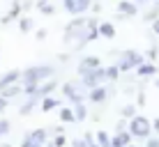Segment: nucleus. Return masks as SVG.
Wrapping results in <instances>:
<instances>
[{"label":"nucleus","instance_id":"f257e3e1","mask_svg":"<svg viewBox=\"0 0 159 147\" xmlns=\"http://www.w3.org/2000/svg\"><path fill=\"white\" fill-rule=\"evenodd\" d=\"M62 44L67 46L69 51H81V48L88 44V16L72 19L67 25H65Z\"/></svg>","mask_w":159,"mask_h":147},{"label":"nucleus","instance_id":"f03ea898","mask_svg":"<svg viewBox=\"0 0 159 147\" xmlns=\"http://www.w3.org/2000/svg\"><path fill=\"white\" fill-rule=\"evenodd\" d=\"M56 76V67H51V64H32V67L23 69V74H21V83L23 85H30V83H44V80L53 78Z\"/></svg>","mask_w":159,"mask_h":147},{"label":"nucleus","instance_id":"7ed1b4c3","mask_svg":"<svg viewBox=\"0 0 159 147\" xmlns=\"http://www.w3.org/2000/svg\"><path fill=\"white\" fill-rule=\"evenodd\" d=\"M60 92H62V99H67L69 103H81V101H88V94H90V90L83 85V80H65L62 85H60Z\"/></svg>","mask_w":159,"mask_h":147},{"label":"nucleus","instance_id":"20e7f679","mask_svg":"<svg viewBox=\"0 0 159 147\" xmlns=\"http://www.w3.org/2000/svg\"><path fill=\"white\" fill-rule=\"evenodd\" d=\"M143 62H145V58L141 55L139 51H134V48H127V51H120L116 64L120 67V71H122V74H127V71L136 69L139 64H143Z\"/></svg>","mask_w":159,"mask_h":147},{"label":"nucleus","instance_id":"39448f33","mask_svg":"<svg viewBox=\"0 0 159 147\" xmlns=\"http://www.w3.org/2000/svg\"><path fill=\"white\" fill-rule=\"evenodd\" d=\"M129 131L134 138H141V140H148L152 136V122L143 115H136L129 119Z\"/></svg>","mask_w":159,"mask_h":147},{"label":"nucleus","instance_id":"423d86ee","mask_svg":"<svg viewBox=\"0 0 159 147\" xmlns=\"http://www.w3.org/2000/svg\"><path fill=\"white\" fill-rule=\"evenodd\" d=\"M79 78L83 80V85L88 90L97 88V85H104V83H106V67H97V69H92V71L79 76Z\"/></svg>","mask_w":159,"mask_h":147},{"label":"nucleus","instance_id":"0eeeda50","mask_svg":"<svg viewBox=\"0 0 159 147\" xmlns=\"http://www.w3.org/2000/svg\"><path fill=\"white\" fill-rule=\"evenodd\" d=\"M90 5H92V0H62L65 12L76 14V16H81L83 12H88V9H90Z\"/></svg>","mask_w":159,"mask_h":147},{"label":"nucleus","instance_id":"6e6552de","mask_svg":"<svg viewBox=\"0 0 159 147\" xmlns=\"http://www.w3.org/2000/svg\"><path fill=\"white\" fill-rule=\"evenodd\" d=\"M97 67H102L99 58H97V55H85V58H81V60H79V64H76V74L83 76V74L92 71V69H97Z\"/></svg>","mask_w":159,"mask_h":147},{"label":"nucleus","instance_id":"1a4fd4ad","mask_svg":"<svg viewBox=\"0 0 159 147\" xmlns=\"http://www.w3.org/2000/svg\"><path fill=\"white\" fill-rule=\"evenodd\" d=\"M88 101H90V103H104V101H108V88H106V83L92 88L90 94H88Z\"/></svg>","mask_w":159,"mask_h":147},{"label":"nucleus","instance_id":"9d476101","mask_svg":"<svg viewBox=\"0 0 159 147\" xmlns=\"http://www.w3.org/2000/svg\"><path fill=\"white\" fill-rule=\"evenodd\" d=\"M155 74H159V69H157V64H155V62H150V60H145L143 64H139V67H136V76H139L141 80L152 78Z\"/></svg>","mask_w":159,"mask_h":147},{"label":"nucleus","instance_id":"9b49d317","mask_svg":"<svg viewBox=\"0 0 159 147\" xmlns=\"http://www.w3.org/2000/svg\"><path fill=\"white\" fill-rule=\"evenodd\" d=\"M21 94H23V83H12V85H7V88L0 90V97L7 99V101H12V99H16V97H21Z\"/></svg>","mask_w":159,"mask_h":147},{"label":"nucleus","instance_id":"f8f14e48","mask_svg":"<svg viewBox=\"0 0 159 147\" xmlns=\"http://www.w3.org/2000/svg\"><path fill=\"white\" fill-rule=\"evenodd\" d=\"M21 74H23L21 69H9V71H5L0 76V90L12 85V83H21Z\"/></svg>","mask_w":159,"mask_h":147},{"label":"nucleus","instance_id":"ddd939ff","mask_svg":"<svg viewBox=\"0 0 159 147\" xmlns=\"http://www.w3.org/2000/svg\"><path fill=\"white\" fill-rule=\"evenodd\" d=\"M58 88H60V83H58L56 76H53V78H48V80H44V83H39V99H44V97H51Z\"/></svg>","mask_w":159,"mask_h":147},{"label":"nucleus","instance_id":"4468645a","mask_svg":"<svg viewBox=\"0 0 159 147\" xmlns=\"http://www.w3.org/2000/svg\"><path fill=\"white\" fill-rule=\"evenodd\" d=\"M131 131L127 129V131H120V133H116V136H111V147H127L129 143H131Z\"/></svg>","mask_w":159,"mask_h":147},{"label":"nucleus","instance_id":"2eb2a0df","mask_svg":"<svg viewBox=\"0 0 159 147\" xmlns=\"http://www.w3.org/2000/svg\"><path fill=\"white\" fill-rule=\"evenodd\" d=\"M42 106V113H51V110H58L60 106H62V99H58V97H44V99L39 101Z\"/></svg>","mask_w":159,"mask_h":147},{"label":"nucleus","instance_id":"dca6fc26","mask_svg":"<svg viewBox=\"0 0 159 147\" xmlns=\"http://www.w3.org/2000/svg\"><path fill=\"white\" fill-rule=\"evenodd\" d=\"M118 12L127 14L129 19H131V16L139 14V5H136L134 0H118Z\"/></svg>","mask_w":159,"mask_h":147},{"label":"nucleus","instance_id":"f3484780","mask_svg":"<svg viewBox=\"0 0 159 147\" xmlns=\"http://www.w3.org/2000/svg\"><path fill=\"white\" fill-rule=\"evenodd\" d=\"M58 117L62 124H74L76 122V115H74V108L72 106H60L58 108Z\"/></svg>","mask_w":159,"mask_h":147},{"label":"nucleus","instance_id":"a211bd4d","mask_svg":"<svg viewBox=\"0 0 159 147\" xmlns=\"http://www.w3.org/2000/svg\"><path fill=\"white\" fill-rule=\"evenodd\" d=\"M99 37H104V39H116V25L111 21H99Z\"/></svg>","mask_w":159,"mask_h":147},{"label":"nucleus","instance_id":"6ab92c4d","mask_svg":"<svg viewBox=\"0 0 159 147\" xmlns=\"http://www.w3.org/2000/svg\"><path fill=\"white\" fill-rule=\"evenodd\" d=\"M39 101H42L39 97H30V99H25V103H23V106L19 108V115H21V117H28L30 113L35 110V106H37Z\"/></svg>","mask_w":159,"mask_h":147},{"label":"nucleus","instance_id":"aec40b11","mask_svg":"<svg viewBox=\"0 0 159 147\" xmlns=\"http://www.w3.org/2000/svg\"><path fill=\"white\" fill-rule=\"evenodd\" d=\"M19 30L23 32V35L32 32V30H35V19H32V16H28V14H23V16L19 19Z\"/></svg>","mask_w":159,"mask_h":147},{"label":"nucleus","instance_id":"412c9836","mask_svg":"<svg viewBox=\"0 0 159 147\" xmlns=\"http://www.w3.org/2000/svg\"><path fill=\"white\" fill-rule=\"evenodd\" d=\"M35 7H37V12H42L44 16H53V14H56V7H53L48 0H37Z\"/></svg>","mask_w":159,"mask_h":147},{"label":"nucleus","instance_id":"4be33fe9","mask_svg":"<svg viewBox=\"0 0 159 147\" xmlns=\"http://www.w3.org/2000/svg\"><path fill=\"white\" fill-rule=\"evenodd\" d=\"M120 76H122V71H120L118 64H108L106 67V83H116V80H120Z\"/></svg>","mask_w":159,"mask_h":147},{"label":"nucleus","instance_id":"5701e85b","mask_svg":"<svg viewBox=\"0 0 159 147\" xmlns=\"http://www.w3.org/2000/svg\"><path fill=\"white\" fill-rule=\"evenodd\" d=\"M74 115H76V122H85L88 119V106H85V101H81V103H74Z\"/></svg>","mask_w":159,"mask_h":147},{"label":"nucleus","instance_id":"b1692460","mask_svg":"<svg viewBox=\"0 0 159 147\" xmlns=\"http://www.w3.org/2000/svg\"><path fill=\"white\" fill-rule=\"evenodd\" d=\"M28 136H30L32 140H37V143H42V145L48 143V129H32Z\"/></svg>","mask_w":159,"mask_h":147},{"label":"nucleus","instance_id":"393cba45","mask_svg":"<svg viewBox=\"0 0 159 147\" xmlns=\"http://www.w3.org/2000/svg\"><path fill=\"white\" fill-rule=\"evenodd\" d=\"M7 14L12 16L14 21H19L21 16H23V2H21V0H12V7H9Z\"/></svg>","mask_w":159,"mask_h":147},{"label":"nucleus","instance_id":"a878e982","mask_svg":"<svg viewBox=\"0 0 159 147\" xmlns=\"http://www.w3.org/2000/svg\"><path fill=\"white\" fill-rule=\"evenodd\" d=\"M157 19H159V0L148 9V12H143V21L145 23H152V21H157Z\"/></svg>","mask_w":159,"mask_h":147},{"label":"nucleus","instance_id":"bb28decb","mask_svg":"<svg viewBox=\"0 0 159 147\" xmlns=\"http://www.w3.org/2000/svg\"><path fill=\"white\" fill-rule=\"evenodd\" d=\"M136 115H139V113H136L134 103H127V106L120 108V117H125V119H131V117H136Z\"/></svg>","mask_w":159,"mask_h":147},{"label":"nucleus","instance_id":"cd10ccee","mask_svg":"<svg viewBox=\"0 0 159 147\" xmlns=\"http://www.w3.org/2000/svg\"><path fill=\"white\" fill-rule=\"evenodd\" d=\"M23 97H25V99H30V97H39V85H37V83L23 85Z\"/></svg>","mask_w":159,"mask_h":147},{"label":"nucleus","instance_id":"c85d7f7f","mask_svg":"<svg viewBox=\"0 0 159 147\" xmlns=\"http://www.w3.org/2000/svg\"><path fill=\"white\" fill-rule=\"evenodd\" d=\"M9 131H12V124H9V119L0 117V140H2V138H7Z\"/></svg>","mask_w":159,"mask_h":147},{"label":"nucleus","instance_id":"c756f323","mask_svg":"<svg viewBox=\"0 0 159 147\" xmlns=\"http://www.w3.org/2000/svg\"><path fill=\"white\" fill-rule=\"evenodd\" d=\"M51 143L56 145V147H65V145H67V136H65V133H53Z\"/></svg>","mask_w":159,"mask_h":147},{"label":"nucleus","instance_id":"7c9ffc66","mask_svg":"<svg viewBox=\"0 0 159 147\" xmlns=\"http://www.w3.org/2000/svg\"><path fill=\"white\" fill-rule=\"evenodd\" d=\"M127 129H129V119L120 117V119H118V124H116V133H120V131H127Z\"/></svg>","mask_w":159,"mask_h":147},{"label":"nucleus","instance_id":"2f4dec72","mask_svg":"<svg viewBox=\"0 0 159 147\" xmlns=\"http://www.w3.org/2000/svg\"><path fill=\"white\" fill-rule=\"evenodd\" d=\"M21 147H44V145H42V143H37V140H32L30 136H25L23 143H21Z\"/></svg>","mask_w":159,"mask_h":147},{"label":"nucleus","instance_id":"473e14b6","mask_svg":"<svg viewBox=\"0 0 159 147\" xmlns=\"http://www.w3.org/2000/svg\"><path fill=\"white\" fill-rule=\"evenodd\" d=\"M46 37H48V30H46V28H37V30H35V39H37V41H44Z\"/></svg>","mask_w":159,"mask_h":147},{"label":"nucleus","instance_id":"72a5a7b5","mask_svg":"<svg viewBox=\"0 0 159 147\" xmlns=\"http://www.w3.org/2000/svg\"><path fill=\"white\" fill-rule=\"evenodd\" d=\"M72 147H90V143H88L85 138H74L72 140Z\"/></svg>","mask_w":159,"mask_h":147},{"label":"nucleus","instance_id":"f704fd0d","mask_svg":"<svg viewBox=\"0 0 159 147\" xmlns=\"http://www.w3.org/2000/svg\"><path fill=\"white\" fill-rule=\"evenodd\" d=\"M145 58H148V60H150V62H155V60H157V46H150V48H148V53H145Z\"/></svg>","mask_w":159,"mask_h":147},{"label":"nucleus","instance_id":"c9c22d12","mask_svg":"<svg viewBox=\"0 0 159 147\" xmlns=\"http://www.w3.org/2000/svg\"><path fill=\"white\" fill-rule=\"evenodd\" d=\"M145 147H159V136H155V138L150 136V138L145 140Z\"/></svg>","mask_w":159,"mask_h":147},{"label":"nucleus","instance_id":"e433bc0d","mask_svg":"<svg viewBox=\"0 0 159 147\" xmlns=\"http://www.w3.org/2000/svg\"><path fill=\"white\" fill-rule=\"evenodd\" d=\"M90 9H92V14H99V12H102V2H99V0H92Z\"/></svg>","mask_w":159,"mask_h":147},{"label":"nucleus","instance_id":"4c0bfd02","mask_svg":"<svg viewBox=\"0 0 159 147\" xmlns=\"http://www.w3.org/2000/svg\"><path fill=\"white\" fill-rule=\"evenodd\" d=\"M12 21H14L12 16H9V14H5L2 19H0V25H9V23H12Z\"/></svg>","mask_w":159,"mask_h":147},{"label":"nucleus","instance_id":"58836bf2","mask_svg":"<svg viewBox=\"0 0 159 147\" xmlns=\"http://www.w3.org/2000/svg\"><path fill=\"white\" fill-rule=\"evenodd\" d=\"M7 106H9V101L0 97V113H5V110H7Z\"/></svg>","mask_w":159,"mask_h":147},{"label":"nucleus","instance_id":"ea45409f","mask_svg":"<svg viewBox=\"0 0 159 147\" xmlns=\"http://www.w3.org/2000/svg\"><path fill=\"white\" fill-rule=\"evenodd\" d=\"M152 32H155V35L159 37V19H157V21H152Z\"/></svg>","mask_w":159,"mask_h":147},{"label":"nucleus","instance_id":"a19ab883","mask_svg":"<svg viewBox=\"0 0 159 147\" xmlns=\"http://www.w3.org/2000/svg\"><path fill=\"white\" fill-rule=\"evenodd\" d=\"M127 19H129V16H127V14H122V12H118V14H116V21H127Z\"/></svg>","mask_w":159,"mask_h":147},{"label":"nucleus","instance_id":"79ce46f5","mask_svg":"<svg viewBox=\"0 0 159 147\" xmlns=\"http://www.w3.org/2000/svg\"><path fill=\"white\" fill-rule=\"evenodd\" d=\"M152 131H155V133L159 136V117L155 119V122H152Z\"/></svg>","mask_w":159,"mask_h":147},{"label":"nucleus","instance_id":"37998d69","mask_svg":"<svg viewBox=\"0 0 159 147\" xmlns=\"http://www.w3.org/2000/svg\"><path fill=\"white\" fill-rule=\"evenodd\" d=\"M58 60H60V62H67V60H69V53H60Z\"/></svg>","mask_w":159,"mask_h":147},{"label":"nucleus","instance_id":"c03bdc74","mask_svg":"<svg viewBox=\"0 0 159 147\" xmlns=\"http://www.w3.org/2000/svg\"><path fill=\"white\" fill-rule=\"evenodd\" d=\"M143 103H145V94H141V92H139V106H143Z\"/></svg>","mask_w":159,"mask_h":147},{"label":"nucleus","instance_id":"a18cd8bd","mask_svg":"<svg viewBox=\"0 0 159 147\" xmlns=\"http://www.w3.org/2000/svg\"><path fill=\"white\" fill-rule=\"evenodd\" d=\"M90 147H102V145L97 143V140H92V143H90Z\"/></svg>","mask_w":159,"mask_h":147},{"label":"nucleus","instance_id":"49530a36","mask_svg":"<svg viewBox=\"0 0 159 147\" xmlns=\"http://www.w3.org/2000/svg\"><path fill=\"white\" fill-rule=\"evenodd\" d=\"M0 147H12V145H9V143H0Z\"/></svg>","mask_w":159,"mask_h":147},{"label":"nucleus","instance_id":"de8ad7c7","mask_svg":"<svg viewBox=\"0 0 159 147\" xmlns=\"http://www.w3.org/2000/svg\"><path fill=\"white\" fill-rule=\"evenodd\" d=\"M44 147H56V145H53V143H46V145H44Z\"/></svg>","mask_w":159,"mask_h":147},{"label":"nucleus","instance_id":"09e8293b","mask_svg":"<svg viewBox=\"0 0 159 147\" xmlns=\"http://www.w3.org/2000/svg\"><path fill=\"white\" fill-rule=\"evenodd\" d=\"M155 85H157V88H159V78H155Z\"/></svg>","mask_w":159,"mask_h":147},{"label":"nucleus","instance_id":"8fccbe9b","mask_svg":"<svg viewBox=\"0 0 159 147\" xmlns=\"http://www.w3.org/2000/svg\"><path fill=\"white\" fill-rule=\"evenodd\" d=\"M127 147H136V145H131V143H129V145H127Z\"/></svg>","mask_w":159,"mask_h":147}]
</instances>
